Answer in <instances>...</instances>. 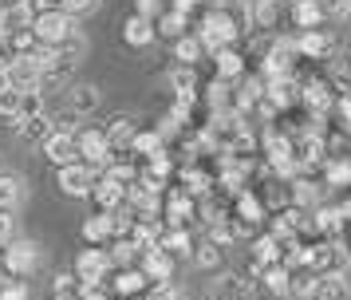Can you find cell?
Segmentation results:
<instances>
[{"label": "cell", "mask_w": 351, "mask_h": 300, "mask_svg": "<svg viewBox=\"0 0 351 300\" xmlns=\"http://www.w3.org/2000/svg\"><path fill=\"white\" fill-rule=\"evenodd\" d=\"M237 20H233V12H225V8H213V12L202 20V28H197V44L209 47V51H221V47H229L233 40H237Z\"/></svg>", "instance_id": "cell-2"}, {"label": "cell", "mask_w": 351, "mask_h": 300, "mask_svg": "<svg viewBox=\"0 0 351 300\" xmlns=\"http://www.w3.org/2000/svg\"><path fill=\"white\" fill-rule=\"evenodd\" d=\"M146 300H182V292H178L174 284H150L146 288Z\"/></svg>", "instance_id": "cell-35"}, {"label": "cell", "mask_w": 351, "mask_h": 300, "mask_svg": "<svg viewBox=\"0 0 351 300\" xmlns=\"http://www.w3.org/2000/svg\"><path fill=\"white\" fill-rule=\"evenodd\" d=\"M83 47H87V40H83V32H71V36H67L64 44L56 47V56H60V60H71V63H80Z\"/></svg>", "instance_id": "cell-32"}, {"label": "cell", "mask_w": 351, "mask_h": 300, "mask_svg": "<svg viewBox=\"0 0 351 300\" xmlns=\"http://www.w3.org/2000/svg\"><path fill=\"white\" fill-rule=\"evenodd\" d=\"M20 115H24V91L12 87V83H0V119L16 123Z\"/></svg>", "instance_id": "cell-23"}, {"label": "cell", "mask_w": 351, "mask_h": 300, "mask_svg": "<svg viewBox=\"0 0 351 300\" xmlns=\"http://www.w3.org/2000/svg\"><path fill=\"white\" fill-rule=\"evenodd\" d=\"M111 257H107V249H83L80 257H75V281L80 284H107V277H111Z\"/></svg>", "instance_id": "cell-6"}, {"label": "cell", "mask_w": 351, "mask_h": 300, "mask_svg": "<svg viewBox=\"0 0 351 300\" xmlns=\"http://www.w3.org/2000/svg\"><path fill=\"white\" fill-rule=\"evenodd\" d=\"M292 20H296L304 32L319 28V24H324V4H319V0H292Z\"/></svg>", "instance_id": "cell-18"}, {"label": "cell", "mask_w": 351, "mask_h": 300, "mask_svg": "<svg viewBox=\"0 0 351 300\" xmlns=\"http://www.w3.org/2000/svg\"><path fill=\"white\" fill-rule=\"evenodd\" d=\"M44 146V158H48L51 166L60 170V166H71V162H80V146H75V130H51L48 139L40 142Z\"/></svg>", "instance_id": "cell-7"}, {"label": "cell", "mask_w": 351, "mask_h": 300, "mask_svg": "<svg viewBox=\"0 0 351 300\" xmlns=\"http://www.w3.org/2000/svg\"><path fill=\"white\" fill-rule=\"evenodd\" d=\"M36 261H40V253H36V245L24 241V237H12V241L4 245V253H0V265H4L8 277H28L36 268Z\"/></svg>", "instance_id": "cell-4"}, {"label": "cell", "mask_w": 351, "mask_h": 300, "mask_svg": "<svg viewBox=\"0 0 351 300\" xmlns=\"http://www.w3.org/2000/svg\"><path fill=\"white\" fill-rule=\"evenodd\" d=\"M71 32H80L75 28V20L64 12V8H48V12H36V20H32V36H36V44L40 47H56L64 44Z\"/></svg>", "instance_id": "cell-1"}, {"label": "cell", "mask_w": 351, "mask_h": 300, "mask_svg": "<svg viewBox=\"0 0 351 300\" xmlns=\"http://www.w3.org/2000/svg\"><path fill=\"white\" fill-rule=\"evenodd\" d=\"M60 8H64V12L75 20V16L91 12V8H99V0H60Z\"/></svg>", "instance_id": "cell-34"}, {"label": "cell", "mask_w": 351, "mask_h": 300, "mask_svg": "<svg viewBox=\"0 0 351 300\" xmlns=\"http://www.w3.org/2000/svg\"><path fill=\"white\" fill-rule=\"evenodd\" d=\"M83 241H87L91 249H103V241H111L107 214H99V218H87V221H83Z\"/></svg>", "instance_id": "cell-26"}, {"label": "cell", "mask_w": 351, "mask_h": 300, "mask_svg": "<svg viewBox=\"0 0 351 300\" xmlns=\"http://www.w3.org/2000/svg\"><path fill=\"white\" fill-rule=\"evenodd\" d=\"M134 16L158 20V16H162V0H134Z\"/></svg>", "instance_id": "cell-37"}, {"label": "cell", "mask_w": 351, "mask_h": 300, "mask_svg": "<svg viewBox=\"0 0 351 300\" xmlns=\"http://www.w3.org/2000/svg\"><path fill=\"white\" fill-rule=\"evenodd\" d=\"M51 130H56V126H51V119L48 115H32V119H16V135L24 142H44L51 135Z\"/></svg>", "instance_id": "cell-21"}, {"label": "cell", "mask_w": 351, "mask_h": 300, "mask_svg": "<svg viewBox=\"0 0 351 300\" xmlns=\"http://www.w3.org/2000/svg\"><path fill=\"white\" fill-rule=\"evenodd\" d=\"M154 36H158V32H154V20H146V16H130L127 24H123V40H127L130 47H146Z\"/></svg>", "instance_id": "cell-16"}, {"label": "cell", "mask_w": 351, "mask_h": 300, "mask_svg": "<svg viewBox=\"0 0 351 300\" xmlns=\"http://www.w3.org/2000/svg\"><path fill=\"white\" fill-rule=\"evenodd\" d=\"M12 237H16V218H12V214H4V209H0V249H4V245H8V241H12Z\"/></svg>", "instance_id": "cell-36"}, {"label": "cell", "mask_w": 351, "mask_h": 300, "mask_svg": "<svg viewBox=\"0 0 351 300\" xmlns=\"http://www.w3.org/2000/svg\"><path fill=\"white\" fill-rule=\"evenodd\" d=\"M51 292H56V300H75L80 297V281H75V273H60V277L51 281Z\"/></svg>", "instance_id": "cell-31"}, {"label": "cell", "mask_w": 351, "mask_h": 300, "mask_svg": "<svg viewBox=\"0 0 351 300\" xmlns=\"http://www.w3.org/2000/svg\"><path fill=\"white\" fill-rule=\"evenodd\" d=\"M158 249L170 253V257H190L193 241H190V233H186V229H166V233L158 237Z\"/></svg>", "instance_id": "cell-24"}, {"label": "cell", "mask_w": 351, "mask_h": 300, "mask_svg": "<svg viewBox=\"0 0 351 300\" xmlns=\"http://www.w3.org/2000/svg\"><path fill=\"white\" fill-rule=\"evenodd\" d=\"M209 300H233V297H225V292H213V297H209Z\"/></svg>", "instance_id": "cell-43"}, {"label": "cell", "mask_w": 351, "mask_h": 300, "mask_svg": "<svg viewBox=\"0 0 351 300\" xmlns=\"http://www.w3.org/2000/svg\"><path fill=\"white\" fill-rule=\"evenodd\" d=\"M213 60H217V79H225V83H237L245 76V60H241V51H233V47L213 51Z\"/></svg>", "instance_id": "cell-17"}, {"label": "cell", "mask_w": 351, "mask_h": 300, "mask_svg": "<svg viewBox=\"0 0 351 300\" xmlns=\"http://www.w3.org/2000/svg\"><path fill=\"white\" fill-rule=\"evenodd\" d=\"M221 245H213V241H202V245H193V265L197 268H221Z\"/></svg>", "instance_id": "cell-28"}, {"label": "cell", "mask_w": 351, "mask_h": 300, "mask_svg": "<svg viewBox=\"0 0 351 300\" xmlns=\"http://www.w3.org/2000/svg\"><path fill=\"white\" fill-rule=\"evenodd\" d=\"M56 182H60V189H64L67 198H87L99 182V170H91L87 162H71V166H60Z\"/></svg>", "instance_id": "cell-5"}, {"label": "cell", "mask_w": 351, "mask_h": 300, "mask_svg": "<svg viewBox=\"0 0 351 300\" xmlns=\"http://www.w3.org/2000/svg\"><path fill=\"white\" fill-rule=\"evenodd\" d=\"M0 300H28V284L24 281H8L0 288Z\"/></svg>", "instance_id": "cell-38"}, {"label": "cell", "mask_w": 351, "mask_h": 300, "mask_svg": "<svg viewBox=\"0 0 351 300\" xmlns=\"http://www.w3.org/2000/svg\"><path fill=\"white\" fill-rule=\"evenodd\" d=\"M332 47H335V40L324 28L304 32L300 40H296V51H300V56H308V60H328V56H332Z\"/></svg>", "instance_id": "cell-13"}, {"label": "cell", "mask_w": 351, "mask_h": 300, "mask_svg": "<svg viewBox=\"0 0 351 300\" xmlns=\"http://www.w3.org/2000/svg\"><path fill=\"white\" fill-rule=\"evenodd\" d=\"M166 218H170V229H186L190 218H193L190 194H170V202H166Z\"/></svg>", "instance_id": "cell-22"}, {"label": "cell", "mask_w": 351, "mask_h": 300, "mask_svg": "<svg viewBox=\"0 0 351 300\" xmlns=\"http://www.w3.org/2000/svg\"><path fill=\"white\" fill-rule=\"evenodd\" d=\"M143 277L150 284H170V277H174V257L170 253H162V249H150L143 253Z\"/></svg>", "instance_id": "cell-9"}, {"label": "cell", "mask_w": 351, "mask_h": 300, "mask_svg": "<svg viewBox=\"0 0 351 300\" xmlns=\"http://www.w3.org/2000/svg\"><path fill=\"white\" fill-rule=\"evenodd\" d=\"M95 202L103 214H114V209H123L127 205V186H119L114 178H107V174H99V182H95Z\"/></svg>", "instance_id": "cell-11"}, {"label": "cell", "mask_w": 351, "mask_h": 300, "mask_svg": "<svg viewBox=\"0 0 351 300\" xmlns=\"http://www.w3.org/2000/svg\"><path fill=\"white\" fill-rule=\"evenodd\" d=\"M324 4V16H351V0H319Z\"/></svg>", "instance_id": "cell-39"}, {"label": "cell", "mask_w": 351, "mask_h": 300, "mask_svg": "<svg viewBox=\"0 0 351 300\" xmlns=\"http://www.w3.org/2000/svg\"><path fill=\"white\" fill-rule=\"evenodd\" d=\"M20 202H24V178H20V174L0 170V209L12 214Z\"/></svg>", "instance_id": "cell-15"}, {"label": "cell", "mask_w": 351, "mask_h": 300, "mask_svg": "<svg viewBox=\"0 0 351 300\" xmlns=\"http://www.w3.org/2000/svg\"><path fill=\"white\" fill-rule=\"evenodd\" d=\"M0 83H8V56L0 51Z\"/></svg>", "instance_id": "cell-41"}, {"label": "cell", "mask_w": 351, "mask_h": 300, "mask_svg": "<svg viewBox=\"0 0 351 300\" xmlns=\"http://www.w3.org/2000/svg\"><path fill=\"white\" fill-rule=\"evenodd\" d=\"M103 135H107V142H111V150H127L130 142H134V135H138V123H134L130 115H114L111 126H107Z\"/></svg>", "instance_id": "cell-14"}, {"label": "cell", "mask_w": 351, "mask_h": 300, "mask_svg": "<svg viewBox=\"0 0 351 300\" xmlns=\"http://www.w3.org/2000/svg\"><path fill=\"white\" fill-rule=\"evenodd\" d=\"M99 103H103V95H99L95 83H75V87L67 91V115H71V119H87V115H95Z\"/></svg>", "instance_id": "cell-8"}, {"label": "cell", "mask_w": 351, "mask_h": 300, "mask_svg": "<svg viewBox=\"0 0 351 300\" xmlns=\"http://www.w3.org/2000/svg\"><path fill=\"white\" fill-rule=\"evenodd\" d=\"M107 288H111V297H138V292H146L150 288V281L143 277V268H119L111 281H107Z\"/></svg>", "instance_id": "cell-10"}, {"label": "cell", "mask_w": 351, "mask_h": 300, "mask_svg": "<svg viewBox=\"0 0 351 300\" xmlns=\"http://www.w3.org/2000/svg\"><path fill=\"white\" fill-rule=\"evenodd\" d=\"M261 281H265V292L269 297H288V268L285 265L261 268Z\"/></svg>", "instance_id": "cell-27"}, {"label": "cell", "mask_w": 351, "mask_h": 300, "mask_svg": "<svg viewBox=\"0 0 351 300\" xmlns=\"http://www.w3.org/2000/svg\"><path fill=\"white\" fill-rule=\"evenodd\" d=\"M127 154H138V158H146V162H150L154 154H162V135H158V130H138V135H134V142L127 146Z\"/></svg>", "instance_id": "cell-25"}, {"label": "cell", "mask_w": 351, "mask_h": 300, "mask_svg": "<svg viewBox=\"0 0 351 300\" xmlns=\"http://www.w3.org/2000/svg\"><path fill=\"white\" fill-rule=\"evenodd\" d=\"M308 300H351V284L343 273H324L316 288L308 292Z\"/></svg>", "instance_id": "cell-12"}, {"label": "cell", "mask_w": 351, "mask_h": 300, "mask_svg": "<svg viewBox=\"0 0 351 300\" xmlns=\"http://www.w3.org/2000/svg\"><path fill=\"white\" fill-rule=\"evenodd\" d=\"M170 91H174L182 103H193V95H197V71H193V67H174V71H170Z\"/></svg>", "instance_id": "cell-20"}, {"label": "cell", "mask_w": 351, "mask_h": 300, "mask_svg": "<svg viewBox=\"0 0 351 300\" xmlns=\"http://www.w3.org/2000/svg\"><path fill=\"white\" fill-rule=\"evenodd\" d=\"M32 115H48L44 111V91H24V115L20 119H32Z\"/></svg>", "instance_id": "cell-33"}, {"label": "cell", "mask_w": 351, "mask_h": 300, "mask_svg": "<svg viewBox=\"0 0 351 300\" xmlns=\"http://www.w3.org/2000/svg\"><path fill=\"white\" fill-rule=\"evenodd\" d=\"M249 16H253L256 28H276V0H253V8H249Z\"/></svg>", "instance_id": "cell-29"}, {"label": "cell", "mask_w": 351, "mask_h": 300, "mask_svg": "<svg viewBox=\"0 0 351 300\" xmlns=\"http://www.w3.org/2000/svg\"><path fill=\"white\" fill-rule=\"evenodd\" d=\"M343 261H348V265H351V249H343Z\"/></svg>", "instance_id": "cell-44"}, {"label": "cell", "mask_w": 351, "mask_h": 300, "mask_svg": "<svg viewBox=\"0 0 351 300\" xmlns=\"http://www.w3.org/2000/svg\"><path fill=\"white\" fill-rule=\"evenodd\" d=\"M75 146H80V162H87L91 170H107L111 166V142H107V135L103 130H95V126H83V130H75Z\"/></svg>", "instance_id": "cell-3"}, {"label": "cell", "mask_w": 351, "mask_h": 300, "mask_svg": "<svg viewBox=\"0 0 351 300\" xmlns=\"http://www.w3.org/2000/svg\"><path fill=\"white\" fill-rule=\"evenodd\" d=\"M28 0H0V16H24Z\"/></svg>", "instance_id": "cell-40"}, {"label": "cell", "mask_w": 351, "mask_h": 300, "mask_svg": "<svg viewBox=\"0 0 351 300\" xmlns=\"http://www.w3.org/2000/svg\"><path fill=\"white\" fill-rule=\"evenodd\" d=\"M12 281V277H8V273H4V265H0V288H4V284Z\"/></svg>", "instance_id": "cell-42"}, {"label": "cell", "mask_w": 351, "mask_h": 300, "mask_svg": "<svg viewBox=\"0 0 351 300\" xmlns=\"http://www.w3.org/2000/svg\"><path fill=\"white\" fill-rule=\"evenodd\" d=\"M186 28H190V16L178 12V8H166V12L154 20V32H158V36H170V40H182Z\"/></svg>", "instance_id": "cell-19"}, {"label": "cell", "mask_w": 351, "mask_h": 300, "mask_svg": "<svg viewBox=\"0 0 351 300\" xmlns=\"http://www.w3.org/2000/svg\"><path fill=\"white\" fill-rule=\"evenodd\" d=\"M174 56L182 60V67H193L197 63V56H202V44H197V36H182L174 44Z\"/></svg>", "instance_id": "cell-30"}]
</instances>
